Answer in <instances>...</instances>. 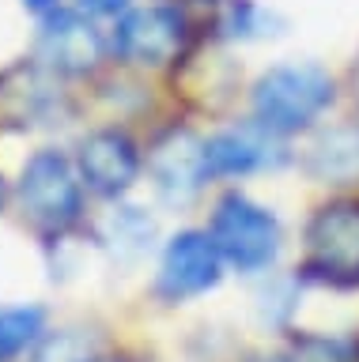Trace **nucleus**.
<instances>
[{
  "label": "nucleus",
  "mask_w": 359,
  "mask_h": 362,
  "mask_svg": "<svg viewBox=\"0 0 359 362\" xmlns=\"http://www.w3.org/2000/svg\"><path fill=\"white\" fill-rule=\"evenodd\" d=\"M80 174L98 197H121L140 174L137 144L125 132H95L80 147Z\"/></svg>",
  "instance_id": "obj_8"
},
{
  "label": "nucleus",
  "mask_w": 359,
  "mask_h": 362,
  "mask_svg": "<svg viewBox=\"0 0 359 362\" xmlns=\"http://www.w3.org/2000/svg\"><path fill=\"white\" fill-rule=\"evenodd\" d=\"M23 4H27V8H35V11H46V8L57 4V0H23Z\"/></svg>",
  "instance_id": "obj_17"
},
{
  "label": "nucleus",
  "mask_w": 359,
  "mask_h": 362,
  "mask_svg": "<svg viewBox=\"0 0 359 362\" xmlns=\"http://www.w3.org/2000/svg\"><path fill=\"white\" fill-rule=\"evenodd\" d=\"M38 53L42 64L50 72H64V76H80L91 72L98 64V53H103V42H98V30L76 11H57V16L46 19L38 38Z\"/></svg>",
  "instance_id": "obj_9"
},
{
  "label": "nucleus",
  "mask_w": 359,
  "mask_h": 362,
  "mask_svg": "<svg viewBox=\"0 0 359 362\" xmlns=\"http://www.w3.org/2000/svg\"><path fill=\"white\" fill-rule=\"evenodd\" d=\"M19 208L23 219L46 238H61L80 223L84 197L72 163L61 151H38L19 177Z\"/></svg>",
  "instance_id": "obj_2"
},
{
  "label": "nucleus",
  "mask_w": 359,
  "mask_h": 362,
  "mask_svg": "<svg viewBox=\"0 0 359 362\" xmlns=\"http://www.w3.org/2000/svg\"><path fill=\"white\" fill-rule=\"evenodd\" d=\"M333 102V79L318 64H280L253 87V113L268 132H299Z\"/></svg>",
  "instance_id": "obj_1"
},
{
  "label": "nucleus",
  "mask_w": 359,
  "mask_h": 362,
  "mask_svg": "<svg viewBox=\"0 0 359 362\" xmlns=\"http://www.w3.org/2000/svg\"><path fill=\"white\" fill-rule=\"evenodd\" d=\"M212 242L220 245V253L227 264L239 272H261L276 260L280 253V219L261 204H253L250 197H223L212 215Z\"/></svg>",
  "instance_id": "obj_3"
},
{
  "label": "nucleus",
  "mask_w": 359,
  "mask_h": 362,
  "mask_svg": "<svg viewBox=\"0 0 359 362\" xmlns=\"http://www.w3.org/2000/svg\"><path fill=\"white\" fill-rule=\"evenodd\" d=\"M223 276V253L212 234L182 230L171 238L159 264V294L171 302H186L212 291Z\"/></svg>",
  "instance_id": "obj_5"
},
{
  "label": "nucleus",
  "mask_w": 359,
  "mask_h": 362,
  "mask_svg": "<svg viewBox=\"0 0 359 362\" xmlns=\"http://www.w3.org/2000/svg\"><path fill=\"white\" fill-rule=\"evenodd\" d=\"M84 4L91 8V11H98V16H118L129 0H84Z\"/></svg>",
  "instance_id": "obj_16"
},
{
  "label": "nucleus",
  "mask_w": 359,
  "mask_h": 362,
  "mask_svg": "<svg viewBox=\"0 0 359 362\" xmlns=\"http://www.w3.org/2000/svg\"><path fill=\"white\" fill-rule=\"evenodd\" d=\"M148 170H152V181L159 189V197L171 204H182L189 197H197L205 177H208L205 144L193 140L189 132L163 136L148 155Z\"/></svg>",
  "instance_id": "obj_7"
},
{
  "label": "nucleus",
  "mask_w": 359,
  "mask_h": 362,
  "mask_svg": "<svg viewBox=\"0 0 359 362\" xmlns=\"http://www.w3.org/2000/svg\"><path fill=\"white\" fill-rule=\"evenodd\" d=\"M0 200H4V185H0Z\"/></svg>",
  "instance_id": "obj_21"
},
{
  "label": "nucleus",
  "mask_w": 359,
  "mask_h": 362,
  "mask_svg": "<svg viewBox=\"0 0 359 362\" xmlns=\"http://www.w3.org/2000/svg\"><path fill=\"white\" fill-rule=\"evenodd\" d=\"M250 362H287V358H250Z\"/></svg>",
  "instance_id": "obj_18"
},
{
  "label": "nucleus",
  "mask_w": 359,
  "mask_h": 362,
  "mask_svg": "<svg viewBox=\"0 0 359 362\" xmlns=\"http://www.w3.org/2000/svg\"><path fill=\"white\" fill-rule=\"evenodd\" d=\"M152 238H155V223L140 208H114L103 223H98V242L121 260L144 257L152 245Z\"/></svg>",
  "instance_id": "obj_13"
},
{
  "label": "nucleus",
  "mask_w": 359,
  "mask_h": 362,
  "mask_svg": "<svg viewBox=\"0 0 359 362\" xmlns=\"http://www.w3.org/2000/svg\"><path fill=\"white\" fill-rule=\"evenodd\" d=\"M307 272L333 283L359 279V204L336 200L307 226Z\"/></svg>",
  "instance_id": "obj_4"
},
{
  "label": "nucleus",
  "mask_w": 359,
  "mask_h": 362,
  "mask_svg": "<svg viewBox=\"0 0 359 362\" xmlns=\"http://www.w3.org/2000/svg\"><path fill=\"white\" fill-rule=\"evenodd\" d=\"M118 53L132 64H166L182 53L186 42V19L182 11L152 4V8H137L118 23Z\"/></svg>",
  "instance_id": "obj_6"
},
{
  "label": "nucleus",
  "mask_w": 359,
  "mask_h": 362,
  "mask_svg": "<svg viewBox=\"0 0 359 362\" xmlns=\"http://www.w3.org/2000/svg\"><path fill=\"white\" fill-rule=\"evenodd\" d=\"M46 332V313L38 305H4L0 310V362L19 358Z\"/></svg>",
  "instance_id": "obj_14"
},
{
  "label": "nucleus",
  "mask_w": 359,
  "mask_h": 362,
  "mask_svg": "<svg viewBox=\"0 0 359 362\" xmlns=\"http://www.w3.org/2000/svg\"><path fill=\"white\" fill-rule=\"evenodd\" d=\"M57 110V90L42 64H16L0 76V124L30 129Z\"/></svg>",
  "instance_id": "obj_10"
},
{
  "label": "nucleus",
  "mask_w": 359,
  "mask_h": 362,
  "mask_svg": "<svg viewBox=\"0 0 359 362\" xmlns=\"http://www.w3.org/2000/svg\"><path fill=\"white\" fill-rule=\"evenodd\" d=\"M355 95H359V68H355Z\"/></svg>",
  "instance_id": "obj_20"
},
{
  "label": "nucleus",
  "mask_w": 359,
  "mask_h": 362,
  "mask_svg": "<svg viewBox=\"0 0 359 362\" xmlns=\"http://www.w3.org/2000/svg\"><path fill=\"white\" fill-rule=\"evenodd\" d=\"M87 362V358H84ZM91 362H121V358H91Z\"/></svg>",
  "instance_id": "obj_19"
},
{
  "label": "nucleus",
  "mask_w": 359,
  "mask_h": 362,
  "mask_svg": "<svg viewBox=\"0 0 359 362\" xmlns=\"http://www.w3.org/2000/svg\"><path fill=\"white\" fill-rule=\"evenodd\" d=\"M307 174L325 185L359 181V124H333L307 151Z\"/></svg>",
  "instance_id": "obj_11"
},
{
  "label": "nucleus",
  "mask_w": 359,
  "mask_h": 362,
  "mask_svg": "<svg viewBox=\"0 0 359 362\" xmlns=\"http://www.w3.org/2000/svg\"><path fill=\"white\" fill-rule=\"evenodd\" d=\"M276 158L280 155L273 151V140H265L253 129H231L205 144L208 174H253V170L273 166Z\"/></svg>",
  "instance_id": "obj_12"
},
{
  "label": "nucleus",
  "mask_w": 359,
  "mask_h": 362,
  "mask_svg": "<svg viewBox=\"0 0 359 362\" xmlns=\"http://www.w3.org/2000/svg\"><path fill=\"white\" fill-rule=\"evenodd\" d=\"M355 344L344 336H307L299 344V362H352Z\"/></svg>",
  "instance_id": "obj_15"
}]
</instances>
